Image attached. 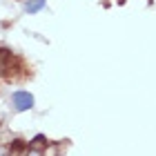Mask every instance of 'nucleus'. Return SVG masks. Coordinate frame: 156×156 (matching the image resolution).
Segmentation results:
<instances>
[{"label": "nucleus", "instance_id": "3", "mask_svg": "<svg viewBox=\"0 0 156 156\" xmlns=\"http://www.w3.org/2000/svg\"><path fill=\"white\" fill-rule=\"evenodd\" d=\"M45 7V0H27L25 2V11L27 13H38Z\"/></svg>", "mask_w": 156, "mask_h": 156}, {"label": "nucleus", "instance_id": "1", "mask_svg": "<svg viewBox=\"0 0 156 156\" xmlns=\"http://www.w3.org/2000/svg\"><path fill=\"white\" fill-rule=\"evenodd\" d=\"M11 105H13L16 112H27V109L34 107V96L25 89H16L11 94Z\"/></svg>", "mask_w": 156, "mask_h": 156}, {"label": "nucleus", "instance_id": "4", "mask_svg": "<svg viewBox=\"0 0 156 156\" xmlns=\"http://www.w3.org/2000/svg\"><path fill=\"white\" fill-rule=\"evenodd\" d=\"M23 150H25V143H23V140H16V143L11 145V152H23Z\"/></svg>", "mask_w": 156, "mask_h": 156}, {"label": "nucleus", "instance_id": "2", "mask_svg": "<svg viewBox=\"0 0 156 156\" xmlns=\"http://www.w3.org/2000/svg\"><path fill=\"white\" fill-rule=\"evenodd\" d=\"M45 147H47V138L42 136V134H38V136H34V140H29L27 150H29V152H42Z\"/></svg>", "mask_w": 156, "mask_h": 156}]
</instances>
